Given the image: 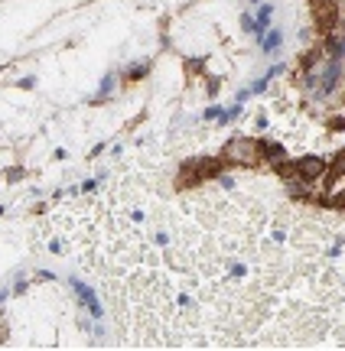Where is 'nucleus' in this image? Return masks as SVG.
Listing matches in <instances>:
<instances>
[{"label": "nucleus", "mask_w": 345, "mask_h": 351, "mask_svg": "<svg viewBox=\"0 0 345 351\" xmlns=\"http://www.w3.org/2000/svg\"><path fill=\"white\" fill-rule=\"evenodd\" d=\"M72 286L79 289V296H82V299H85V303H88V309H91L94 315H101V306H98V299H94V293H91V289L85 286V283H79V280H72Z\"/></svg>", "instance_id": "obj_1"}, {"label": "nucleus", "mask_w": 345, "mask_h": 351, "mask_svg": "<svg viewBox=\"0 0 345 351\" xmlns=\"http://www.w3.org/2000/svg\"><path fill=\"white\" fill-rule=\"evenodd\" d=\"M300 172H303L306 179H313V176L322 172V163H319V159H303V163H300Z\"/></svg>", "instance_id": "obj_2"}, {"label": "nucleus", "mask_w": 345, "mask_h": 351, "mask_svg": "<svg viewBox=\"0 0 345 351\" xmlns=\"http://www.w3.org/2000/svg\"><path fill=\"white\" fill-rule=\"evenodd\" d=\"M264 46H267V49H277V46H280V36H277V33H274V36H267Z\"/></svg>", "instance_id": "obj_3"}]
</instances>
